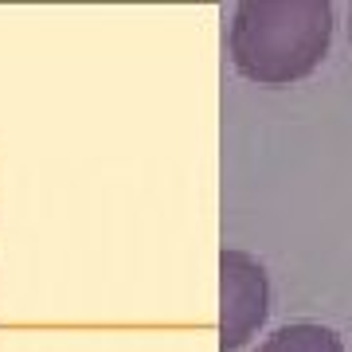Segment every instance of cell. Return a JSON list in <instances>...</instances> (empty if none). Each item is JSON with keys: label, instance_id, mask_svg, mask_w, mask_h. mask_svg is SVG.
Listing matches in <instances>:
<instances>
[{"label": "cell", "instance_id": "3957f363", "mask_svg": "<svg viewBox=\"0 0 352 352\" xmlns=\"http://www.w3.org/2000/svg\"><path fill=\"white\" fill-rule=\"evenodd\" d=\"M258 352H344V349H340V337L333 329L298 321V325H286L278 333H270L258 344Z\"/></svg>", "mask_w": 352, "mask_h": 352}, {"label": "cell", "instance_id": "7a4b0ae2", "mask_svg": "<svg viewBox=\"0 0 352 352\" xmlns=\"http://www.w3.org/2000/svg\"><path fill=\"white\" fill-rule=\"evenodd\" d=\"M223 329H219V352H239L251 333L266 321L270 282L258 258L247 251H223Z\"/></svg>", "mask_w": 352, "mask_h": 352}, {"label": "cell", "instance_id": "6da1fadb", "mask_svg": "<svg viewBox=\"0 0 352 352\" xmlns=\"http://www.w3.org/2000/svg\"><path fill=\"white\" fill-rule=\"evenodd\" d=\"M333 39L325 0H243L231 12V59L258 87H286L314 71Z\"/></svg>", "mask_w": 352, "mask_h": 352}]
</instances>
